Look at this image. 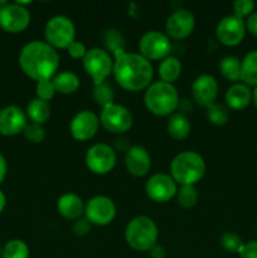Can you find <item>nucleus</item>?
I'll list each match as a JSON object with an SVG mask.
<instances>
[{"label": "nucleus", "instance_id": "34", "mask_svg": "<svg viewBox=\"0 0 257 258\" xmlns=\"http://www.w3.org/2000/svg\"><path fill=\"white\" fill-rule=\"evenodd\" d=\"M35 93H37V97L40 98L43 101H49L54 97L55 95V88L53 85L52 80H44L37 82L35 86Z\"/></svg>", "mask_w": 257, "mask_h": 258}, {"label": "nucleus", "instance_id": "26", "mask_svg": "<svg viewBox=\"0 0 257 258\" xmlns=\"http://www.w3.org/2000/svg\"><path fill=\"white\" fill-rule=\"evenodd\" d=\"M25 113H27V117H29L32 122L43 125L50 117V105L47 101L35 97L29 101Z\"/></svg>", "mask_w": 257, "mask_h": 258}, {"label": "nucleus", "instance_id": "41", "mask_svg": "<svg viewBox=\"0 0 257 258\" xmlns=\"http://www.w3.org/2000/svg\"><path fill=\"white\" fill-rule=\"evenodd\" d=\"M8 174V164L7 160H5L4 155L0 154V184L5 180V176Z\"/></svg>", "mask_w": 257, "mask_h": 258}, {"label": "nucleus", "instance_id": "3", "mask_svg": "<svg viewBox=\"0 0 257 258\" xmlns=\"http://www.w3.org/2000/svg\"><path fill=\"white\" fill-rule=\"evenodd\" d=\"M206 173V161L196 151H183L174 156L170 176L179 185H196Z\"/></svg>", "mask_w": 257, "mask_h": 258}, {"label": "nucleus", "instance_id": "42", "mask_svg": "<svg viewBox=\"0 0 257 258\" xmlns=\"http://www.w3.org/2000/svg\"><path fill=\"white\" fill-rule=\"evenodd\" d=\"M7 207V196L4 194V191L0 189V214L3 213V211Z\"/></svg>", "mask_w": 257, "mask_h": 258}, {"label": "nucleus", "instance_id": "37", "mask_svg": "<svg viewBox=\"0 0 257 258\" xmlns=\"http://www.w3.org/2000/svg\"><path fill=\"white\" fill-rule=\"evenodd\" d=\"M238 256L239 258H257V239L243 243Z\"/></svg>", "mask_w": 257, "mask_h": 258}, {"label": "nucleus", "instance_id": "28", "mask_svg": "<svg viewBox=\"0 0 257 258\" xmlns=\"http://www.w3.org/2000/svg\"><path fill=\"white\" fill-rule=\"evenodd\" d=\"M2 258H29V247L23 239H10L3 246Z\"/></svg>", "mask_w": 257, "mask_h": 258}, {"label": "nucleus", "instance_id": "20", "mask_svg": "<svg viewBox=\"0 0 257 258\" xmlns=\"http://www.w3.org/2000/svg\"><path fill=\"white\" fill-rule=\"evenodd\" d=\"M85 207L82 198L75 193L62 194L57 201V209L60 216L71 221L81 218L85 214Z\"/></svg>", "mask_w": 257, "mask_h": 258}, {"label": "nucleus", "instance_id": "31", "mask_svg": "<svg viewBox=\"0 0 257 258\" xmlns=\"http://www.w3.org/2000/svg\"><path fill=\"white\" fill-rule=\"evenodd\" d=\"M207 117L212 123L217 126L226 125L229 121V112L228 108L222 103H212L207 107Z\"/></svg>", "mask_w": 257, "mask_h": 258}, {"label": "nucleus", "instance_id": "13", "mask_svg": "<svg viewBox=\"0 0 257 258\" xmlns=\"http://www.w3.org/2000/svg\"><path fill=\"white\" fill-rule=\"evenodd\" d=\"M146 196L156 203H166L176 196L178 184L169 174L156 173L145 184Z\"/></svg>", "mask_w": 257, "mask_h": 258}, {"label": "nucleus", "instance_id": "9", "mask_svg": "<svg viewBox=\"0 0 257 258\" xmlns=\"http://www.w3.org/2000/svg\"><path fill=\"white\" fill-rule=\"evenodd\" d=\"M116 160H117V155H116L115 149L103 143L91 146L85 156L87 168L98 175L110 173L115 168Z\"/></svg>", "mask_w": 257, "mask_h": 258}, {"label": "nucleus", "instance_id": "23", "mask_svg": "<svg viewBox=\"0 0 257 258\" xmlns=\"http://www.w3.org/2000/svg\"><path fill=\"white\" fill-rule=\"evenodd\" d=\"M241 81L248 87H257V49L247 53L241 60Z\"/></svg>", "mask_w": 257, "mask_h": 258}, {"label": "nucleus", "instance_id": "12", "mask_svg": "<svg viewBox=\"0 0 257 258\" xmlns=\"http://www.w3.org/2000/svg\"><path fill=\"white\" fill-rule=\"evenodd\" d=\"M116 206L106 196H96L87 202L85 207V218L95 226H107L115 219Z\"/></svg>", "mask_w": 257, "mask_h": 258}, {"label": "nucleus", "instance_id": "38", "mask_svg": "<svg viewBox=\"0 0 257 258\" xmlns=\"http://www.w3.org/2000/svg\"><path fill=\"white\" fill-rule=\"evenodd\" d=\"M67 50L68 53H70L71 57L75 58V59H78V58H82L83 59V57H85L86 53H87V48H86V45L83 44L82 42H80V40H75V42L67 48Z\"/></svg>", "mask_w": 257, "mask_h": 258}, {"label": "nucleus", "instance_id": "46", "mask_svg": "<svg viewBox=\"0 0 257 258\" xmlns=\"http://www.w3.org/2000/svg\"><path fill=\"white\" fill-rule=\"evenodd\" d=\"M256 232H257V227H256Z\"/></svg>", "mask_w": 257, "mask_h": 258}, {"label": "nucleus", "instance_id": "27", "mask_svg": "<svg viewBox=\"0 0 257 258\" xmlns=\"http://www.w3.org/2000/svg\"><path fill=\"white\" fill-rule=\"evenodd\" d=\"M219 71L224 78L237 83L241 81V59L236 55H226L219 62Z\"/></svg>", "mask_w": 257, "mask_h": 258}, {"label": "nucleus", "instance_id": "24", "mask_svg": "<svg viewBox=\"0 0 257 258\" xmlns=\"http://www.w3.org/2000/svg\"><path fill=\"white\" fill-rule=\"evenodd\" d=\"M53 85H54L55 92L63 93V95H71L76 92L80 87V77L75 72L71 71H65V72L57 73L52 78Z\"/></svg>", "mask_w": 257, "mask_h": 258}, {"label": "nucleus", "instance_id": "18", "mask_svg": "<svg viewBox=\"0 0 257 258\" xmlns=\"http://www.w3.org/2000/svg\"><path fill=\"white\" fill-rule=\"evenodd\" d=\"M27 113L14 105L0 110V134L3 136H15L23 133L27 126Z\"/></svg>", "mask_w": 257, "mask_h": 258}, {"label": "nucleus", "instance_id": "44", "mask_svg": "<svg viewBox=\"0 0 257 258\" xmlns=\"http://www.w3.org/2000/svg\"><path fill=\"white\" fill-rule=\"evenodd\" d=\"M5 4H7V2H5V0H0V10L3 9V7H4Z\"/></svg>", "mask_w": 257, "mask_h": 258}, {"label": "nucleus", "instance_id": "6", "mask_svg": "<svg viewBox=\"0 0 257 258\" xmlns=\"http://www.w3.org/2000/svg\"><path fill=\"white\" fill-rule=\"evenodd\" d=\"M45 42L53 48L67 49L76 40V27L66 15H54L44 27Z\"/></svg>", "mask_w": 257, "mask_h": 258}, {"label": "nucleus", "instance_id": "15", "mask_svg": "<svg viewBox=\"0 0 257 258\" xmlns=\"http://www.w3.org/2000/svg\"><path fill=\"white\" fill-rule=\"evenodd\" d=\"M194 27H196V18L193 13L184 8H179L174 10L166 19V35L175 39H183L193 33Z\"/></svg>", "mask_w": 257, "mask_h": 258}, {"label": "nucleus", "instance_id": "21", "mask_svg": "<svg viewBox=\"0 0 257 258\" xmlns=\"http://www.w3.org/2000/svg\"><path fill=\"white\" fill-rule=\"evenodd\" d=\"M224 100H226L227 106L232 110H244L252 101V91L244 83H233L226 91Z\"/></svg>", "mask_w": 257, "mask_h": 258}, {"label": "nucleus", "instance_id": "32", "mask_svg": "<svg viewBox=\"0 0 257 258\" xmlns=\"http://www.w3.org/2000/svg\"><path fill=\"white\" fill-rule=\"evenodd\" d=\"M219 243L224 251L231 252V253H238L244 242L242 241L238 234L233 233V232H226L219 238Z\"/></svg>", "mask_w": 257, "mask_h": 258}, {"label": "nucleus", "instance_id": "5", "mask_svg": "<svg viewBox=\"0 0 257 258\" xmlns=\"http://www.w3.org/2000/svg\"><path fill=\"white\" fill-rule=\"evenodd\" d=\"M158 226L146 216L135 217L126 226L125 241L135 251H150L158 243Z\"/></svg>", "mask_w": 257, "mask_h": 258}, {"label": "nucleus", "instance_id": "33", "mask_svg": "<svg viewBox=\"0 0 257 258\" xmlns=\"http://www.w3.org/2000/svg\"><path fill=\"white\" fill-rule=\"evenodd\" d=\"M23 134H24L25 139L33 144H40L45 139V130L43 127V125H40V123H27Z\"/></svg>", "mask_w": 257, "mask_h": 258}, {"label": "nucleus", "instance_id": "40", "mask_svg": "<svg viewBox=\"0 0 257 258\" xmlns=\"http://www.w3.org/2000/svg\"><path fill=\"white\" fill-rule=\"evenodd\" d=\"M149 252H150L151 258H165L166 257V249L164 248L161 244L156 243L155 246H154Z\"/></svg>", "mask_w": 257, "mask_h": 258}, {"label": "nucleus", "instance_id": "30", "mask_svg": "<svg viewBox=\"0 0 257 258\" xmlns=\"http://www.w3.org/2000/svg\"><path fill=\"white\" fill-rule=\"evenodd\" d=\"M92 97L97 105H100L101 107H106V106L113 103L115 100V93H113L112 87H111L108 83L102 82L95 85L92 90Z\"/></svg>", "mask_w": 257, "mask_h": 258}, {"label": "nucleus", "instance_id": "16", "mask_svg": "<svg viewBox=\"0 0 257 258\" xmlns=\"http://www.w3.org/2000/svg\"><path fill=\"white\" fill-rule=\"evenodd\" d=\"M100 127V117L93 111L82 110L76 113L70 123V131L73 139L86 141L92 139Z\"/></svg>", "mask_w": 257, "mask_h": 258}, {"label": "nucleus", "instance_id": "36", "mask_svg": "<svg viewBox=\"0 0 257 258\" xmlns=\"http://www.w3.org/2000/svg\"><path fill=\"white\" fill-rule=\"evenodd\" d=\"M91 223L86 218H78L73 222L72 224V232L75 236L83 237L90 232Z\"/></svg>", "mask_w": 257, "mask_h": 258}, {"label": "nucleus", "instance_id": "2", "mask_svg": "<svg viewBox=\"0 0 257 258\" xmlns=\"http://www.w3.org/2000/svg\"><path fill=\"white\" fill-rule=\"evenodd\" d=\"M113 77L125 90L136 92L146 90L151 85L154 76L153 64L140 53L120 52L113 60Z\"/></svg>", "mask_w": 257, "mask_h": 258}, {"label": "nucleus", "instance_id": "25", "mask_svg": "<svg viewBox=\"0 0 257 258\" xmlns=\"http://www.w3.org/2000/svg\"><path fill=\"white\" fill-rule=\"evenodd\" d=\"M159 77L163 82L173 83L179 78L181 73V63L174 55H168L164 59H161L160 64L158 67Z\"/></svg>", "mask_w": 257, "mask_h": 258}, {"label": "nucleus", "instance_id": "43", "mask_svg": "<svg viewBox=\"0 0 257 258\" xmlns=\"http://www.w3.org/2000/svg\"><path fill=\"white\" fill-rule=\"evenodd\" d=\"M252 101H253L254 106H256V108H257V87L252 91Z\"/></svg>", "mask_w": 257, "mask_h": 258}, {"label": "nucleus", "instance_id": "45", "mask_svg": "<svg viewBox=\"0 0 257 258\" xmlns=\"http://www.w3.org/2000/svg\"><path fill=\"white\" fill-rule=\"evenodd\" d=\"M3 257V247H2V244H0V258Z\"/></svg>", "mask_w": 257, "mask_h": 258}, {"label": "nucleus", "instance_id": "17", "mask_svg": "<svg viewBox=\"0 0 257 258\" xmlns=\"http://www.w3.org/2000/svg\"><path fill=\"white\" fill-rule=\"evenodd\" d=\"M217 96H218V82L212 75L204 73L193 81L191 97L197 105L207 108L209 105L216 102Z\"/></svg>", "mask_w": 257, "mask_h": 258}, {"label": "nucleus", "instance_id": "39", "mask_svg": "<svg viewBox=\"0 0 257 258\" xmlns=\"http://www.w3.org/2000/svg\"><path fill=\"white\" fill-rule=\"evenodd\" d=\"M246 30H248L253 37H257V12H253L244 22Z\"/></svg>", "mask_w": 257, "mask_h": 258}, {"label": "nucleus", "instance_id": "1", "mask_svg": "<svg viewBox=\"0 0 257 258\" xmlns=\"http://www.w3.org/2000/svg\"><path fill=\"white\" fill-rule=\"evenodd\" d=\"M20 70L32 80H52L59 67L57 49L43 40H32L20 49L18 57Z\"/></svg>", "mask_w": 257, "mask_h": 258}, {"label": "nucleus", "instance_id": "4", "mask_svg": "<svg viewBox=\"0 0 257 258\" xmlns=\"http://www.w3.org/2000/svg\"><path fill=\"white\" fill-rule=\"evenodd\" d=\"M179 95L173 83L158 81L149 86L144 95V103L156 116L173 115L179 106Z\"/></svg>", "mask_w": 257, "mask_h": 258}, {"label": "nucleus", "instance_id": "10", "mask_svg": "<svg viewBox=\"0 0 257 258\" xmlns=\"http://www.w3.org/2000/svg\"><path fill=\"white\" fill-rule=\"evenodd\" d=\"M140 54L149 60H159L168 57L171 43L165 33L159 30H149L139 40Z\"/></svg>", "mask_w": 257, "mask_h": 258}, {"label": "nucleus", "instance_id": "35", "mask_svg": "<svg viewBox=\"0 0 257 258\" xmlns=\"http://www.w3.org/2000/svg\"><path fill=\"white\" fill-rule=\"evenodd\" d=\"M254 7L253 0H236L233 3V15L239 19L248 18L254 12Z\"/></svg>", "mask_w": 257, "mask_h": 258}, {"label": "nucleus", "instance_id": "11", "mask_svg": "<svg viewBox=\"0 0 257 258\" xmlns=\"http://www.w3.org/2000/svg\"><path fill=\"white\" fill-rule=\"evenodd\" d=\"M30 24V13L19 3H7L0 10V28L4 32L17 34Z\"/></svg>", "mask_w": 257, "mask_h": 258}, {"label": "nucleus", "instance_id": "14", "mask_svg": "<svg viewBox=\"0 0 257 258\" xmlns=\"http://www.w3.org/2000/svg\"><path fill=\"white\" fill-rule=\"evenodd\" d=\"M246 32L244 20L232 14L226 15L219 20L216 28V37L222 44L227 47H234L243 40Z\"/></svg>", "mask_w": 257, "mask_h": 258}, {"label": "nucleus", "instance_id": "22", "mask_svg": "<svg viewBox=\"0 0 257 258\" xmlns=\"http://www.w3.org/2000/svg\"><path fill=\"white\" fill-rule=\"evenodd\" d=\"M166 131L175 140H184L190 134L191 123L186 115L181 112H174L173 115L169 116Z\"/></svg>", "mask_w": 257, "mask_h": 258}, {"label": "nucleus", "instance_id": "8", "mask_svg": "<svg viewBox=\"0 0 257 258\" xmlns=\"http://www.w3.org/2000/svg\"><path fill=\"white\" fill-rule=\"evenodd\" d=\"M133 113L127 107L117 103H111L102 108L100 113V123L112 134H125L133 126Z\"/></svg>", "mask_w": 257, "mask_h": 258}, {"label": "nucleus", "instance_id": "29", "mask_svg": "<svg viewBox=\"0 0 257 258\" xmlns=\"http://www.w3.org/2000/svg\"><path fill=\"white\" fill-rule=\"evenodd\" d=\"M176 202L184 209H190L198 203L199 194L196 185H181L176 191Z\"/></svg>", "mask_w": 257, "mask_h": 258}, {"label": "nucleus", "instance_id": "19", "mask_svg": "<svg viewBox=\"0 0 257 258\" xmlns=\"http://www.w3.org/2000/svg\"><path fill=\"white\" fill-rule=\"evenodd\" d=\"M125 166L131 175H146L151 168L150 154L144 146H130L125 154Z\"/></svg>", "mask_w": 257, "mask_h": 258}, {"label": "nucleus", "instance_id": "7", "mask_svg": "<svg viewBox=\"0 0 257 258\" xmlns=\"http://www.w3.org/2000/svg\"><path fill=\"white\" fill-rule=\"evenodd\" d=\"M82 63L83 68L92 78L95 85L105 82L113 70V59L110 53L98 47L87 49Z\"/></svg>", "mask_w": 257, "mask_h": 258}]
</instances>
